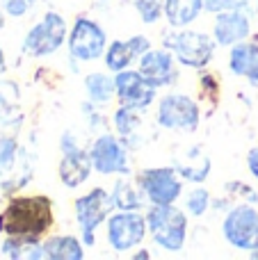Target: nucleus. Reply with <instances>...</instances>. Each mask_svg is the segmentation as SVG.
Here are the masks:
<instances>
[{
    "instance_id": "obj_23",
    "label": "nucleus",
    "mask_w": 258,
    "mask_h": 260,
    "mask_svg": "<svg viewBox=\"0 0 258 260\" xmlns=\"http://www.w3.org/2000/svg\"><path fill=\"white\" fill-rule=\"evenodd\" d=\"M176 171H178V176H183V178L201 183V180H206L210 174V157L195 155V165H192V162H178Z\"/></svg>"
},
{
    "instance_id": "obj_19",
    "label": "nucleus",
    "mask_w": 258,
    "mask_h": 260,
    "mask_svg": "<svg viewBox=\"0 0 258 260\" xmlns=\"http://www.w3.org/2000/svg\"><path fill=\"white\" fill-rule=\"evenodd\" d=\"M256 64H258V44H245V41H240V44H236L231 48V55H229L231 73L247 78Z\"/></svg>"
},
{
    "instance_id": "obj_12",
    "label": "nucleus",
    "mask_w": 258,
    "mask_h": 260,
    "mask_svg": "<svg viewBox=\"0 0 258 260\" xmlns=\"http://www.w3.org/2000/svg\"><path fill=\"white\" fill-rule=\"evenodd\" d=\"M114 87H117L119 103L126 105V108L142 112L155 101V87L142 76L140 69L137 71H131V69L119 71L117 78H114Z\"/></svg>"
},
{
    "instance_id": "obj_24",
    "label": "nucleus",
    "mask_w": 258,
    "mask_h": 260,
    "mask_svg": "<svg viewBox=\"0 0 258 260\" xmlns=\"http://www.w3.org/2000/svg\"><path fill=\"white\" fill-rule=\"evenodd\" d=\"M137 112H140V110L126 108V105H121V108L114 112V128H117V133L123 137V142H126L128 137H133V133H135L137 126H140Z\"/></svg>"
},
{
    "instance_id": "obj_17",
    "label": "nucleus",
    "mask_w": 258,
    "mask_h": 260,
    "mask_svg": "<svg viewBox=\"0 0 258 260\" xmlns=\"http://www.w3.org/2000/svg\"><path fill=\"white\" fill-rule=\"evenodd\" d=\"M44 253L50 260H82L85 258V249L82 242L76 240L73 235H55L44 242Z\"/></svg>"
},
{
    "instance_id": "obj_3",
    "label": "nucleus",
    "mask_w": 258,
    "mask_h": 260,
    "mask_svg": "<svg viewBox=\"0 0 258 260\" xmlns=\"http://www.w3.org/2000/svg\"><path fill=\"white\" fill-rule=\"evenodd\" d=\"M215 44L217 41L210 39L204 32H192V30H176L167 32L163 37V48L172 50L174 57L190 69H204L213 59Z\"/></svg>"
},
{
    "instance_id": "obj_5",
    "label": "nucleus",
    "mask_w": 258,
    "mask_h": 260,
    "mask_svg": "<svg viewBox=\"0 0 258 260\" xmlns=\"http://www.w3.org/2000/svg\"><path fill=\"white\" fill-rule=\"evenodd\" d=\"M67 21L57 12H48L37 25H32L27 30L25 39H23V53L32 55V57L53 55L67 41Z\"/></svg>"
},
{
    "instance_id": "obj_29",
    "label": "nucleus",
    "mask_w": 258,
    "mask_h": 260,
    "mask_svg": "<svg viewBox=\"0 0 258 260\" xmlns=\"http://www.w3.org/2000/svg\"><path fill=\"white\" fill-rule=\"evenodd\" d=\"M240 0H204V9H208L210 14L229 12V9H238Z\"/></svg>"
},
{
    "instance_id": "obj_9",
    "label": "nucleus",
    "mask_w": 258,
    "mask_h": 260,
    "mask_svg": "<svg viewBox=\"0 0 258 260\" xmlns=\"http://www.w3.org/2000/svg\"><path fill=\"white\" fill-rule=\"evenodd\" d=\"M227 242L242 251L258 247V212L254 206H236L222 224Z\"/></svg>"
},
{
    "instance_id": "obj_14",
    "label": "nucleus",
    "mask_w": 258,
    "mask_h": 260,
    "mask_svg": "<svg viewBox=\"0 0 258 260\" xmlns=\"http://www.w3.org/2000/svg\"><path fill=\"white\" fill-rule=\"evenodd\" d=\"M249 14L242 9H229V12L217 14L213 35L219 46H236L249 37Z\"/></svg>"
},
{
    "instance_id": "obj_16",
    "label": "nucleus",
    "mask_w": 258,
    "mask_h": 260,
    "mask_svg": "<svg viewBox=\"0 0 258 260\" xmlns=\"http://www.w3.org/2000/svg\"><path fill=\"white\" fill-rule=\"evenodd\" d=\"M204 9V0H165V18L174 27H185L197 21Z\"/></svg>"
},
{
    "instance_id": "obj_28",
    "label": "nucleus",
    "mask_w": 258,
    "mask_h": 260,
    "mask_svg": "<svg viewBox=\"0 0 258 260\" xmlns=\"http://www.w3.org/2000/svg\"><path fill=\"white\" fill-rule=\"evenodd\" d=\"M0 5H3L5 14L12 18L25 16L27 9H30V3H27V0H0Z\"/></svg>"
},
{
    "instance_id": "obj_18",
    "label": "nucleus",
    "mask_w": 258,
    "mask_h": 260,
    "mask_svg": "<svg viewBox=\"0 0 258 260\" xmlns=\"http://www.w3.org/2000/svg\"><path fill=\"white\" fill-rule=\"evenodd\" d=\"M0 253L14 260H37V258H46L44 253V244H39V240H30V238H12L5 235V242L0 244Z\"/></svg>"
},
{
    "instance_id": "obj_6",
    "label": "nucleus",
    "mask_w": 258,
    "mask_h": 260,
    "mask_svg": "<svg viewBox=\"0 0 258 260\" xmlns=\"http://www.w3.org/2000/svg\"><path fill=\"white\" fill-rule=\"evenodd\" d=\"M201 110L190 96L169 94L158 103V123L167 130L192 133L199 128Z\"/></svg>"
},
{
    "instance_id": "obj_26",
    "label": "nucleus",
    "mask_w": 258,
    "mask_h": 260,
    "mask_svg": "<svg viewBox=\"0 0 258 260\" xmlns=\"http://www.w3.org/2000/svg\"><path fill=\"white\" fill-rule=\"evenodd\" d=\"M18 144L12 137H0V174H7L16 165Z\"/></svg>"
},
{
    "instance_id": "obj_1",
    "label": "nucleus",
    "mask_w": 258,
    "mask_h": 260,
    "mask_svg": "<svg viewBox=\"0 0 258 260\" xmlns=\"http://www.w3.org/2000/svg\"><path fill=\"white\" fill-rule=\"evenodd\" d=\"M53 201L44 194L12 197L0 212V233L12 238L39 240L53 229Z\"/></svg>"
},
{
    "instance_id": "obj_4",
    "label": "nucleus",
    "mask_w": 258,
    "mask_h": 260,
    "mask_svg": "<svg viewBox=\"0 0 258 260\" xmlns=\"http://www.w3.org/2000/svg\"><path fill=\"white\" fill-rule=\"evenodd\" d=\"M112 208H114L112 194L103 187H94L85 197H78L73 201L78 226L82 231V244H87V247L94 244V231L99 229V224H103L108 219Z\"/></svg>"
},
{
    "instance_id": "obj_32",
    "label": "nucleus",
    "mask_w": 258,
    "mask_h": 260,
    "mask_svg": "<svg viewBox=\"0 0 258 260\" xmlns=\"http://www.w3.org/2000/svg\"><path fill=\"white\" fill-rule=\"evenodd\" d=\"M247 80H249L254 87H258V64H256V67L249 71V76H247Z\"/></svg>"
},
{
    "instance_id": "obj_27",
    "label": "nucleus",
    "mask_w": 258,
    "mask_h": 260,
    "mask_svg": "<svg viewBox=\"0 0 258 260\" xmlns=\"http://www.w3.org/2000/svg\"><path fill=\"white\" fill-rule=\"evenodd\" d=\"M135 9L140 12V18L144 23H155L165 14V5L160 0H131Z\"/></svg>"
},
{
    "instance_id": "obj_7",
    "label": "nucleus",
    "mask_w": 258,
    "mask_h": 260,
    "mask_svg": "<svg viewBox=\"0 0 258 260\" xmlns=\"http://www.w3.org/2000/svg\"><path fill=\"white\" fill-rule=\"evenodd\" d=\"M108 48V37H105L103 27L91 18H76L73 30L69 35V53L71 57L82 59V62H91L99 59L101 55H105Z\"/></svg>"
},
{
    "instance_id": "obj_15",
    "label": "nucleus",
    "mask_w": 258,
    "mask_h": 260,
    "mask_svg": "<svg viewBox=\"0 0 258 260\" xmlns=\"http://www.w3.org/2000/svg\"><path fill=\"white\" fill-rule=\"evenodd\" d=\"M91 157L89 151H82V148H73L67 151L59 162V180H62L64 187H80L87 178L91 176Z\"/></svg>"
},
{
    "instance_id": "obj_30",
    "label": "nucleus",
    "mask_w": 258,
    "mask_h": 260,
    "mask_svg": "<svg viewBox=\"0 0 258 260\" xmlns=\"http://www.w3.org/2000/svg\"><path fill=\"white\" fill-rule=\"evenodd\" d=\"M128 46H131V50L135 53V57H142V55L146 53V50H151V41L146 39L144 35H135L128 39Z\"/></svg>"
},
{
    "instance_id": "obj_22",
    "label": "nucleus",
    "mask_w": 258,
    "mask_h": 260,
    "mask_svg": "<svg viewBox=\"0 0 258 260\" xmlns=\"http://www.w3.org/2000/svg\"><path fill=\"white\" fill-rule=\"evenodd\" d=\"M133 57H135V53L131 50L128 41H112V44L105 48V67L114 73L128 69V64L133 62Z\"/></svg>"
},
{
    "instance_id": "obj_20",
    "label": "nucleus",
    "mask_w": 258,
    "mask_h": 260,
    "mask_svg": "<svg viewBox=\"0 0 258 260\" xmlns=\"http://www.w3.org/2000/svg\"><path fill=\"white\" fill-rule=\"evenodd\" d=\"M85 91L89 96L91 105H105L117 94V87H114L112 78L105 76V73H89L85 78Z\"/></svg>"
},
{
    "instance_id": "obj_35",
    "label": "nucleus",
    "mask_w": 258,
    "mask_h": 260,
    "mask_svg": "<svg viewBox=\"0 0 258 260\" xmlns=\"http://www.w3.org/2000/svg\"><path fill=\"white\" fill-rule=\"evenodd\" d=\"M27 3H30V5H37V3H41V0H27Z\"/></svg>"
},
{
    "instance_id": "obj_33",
    "label": "nucleus",
    "mask_w": 258,
    "mask_h": 260,
    "mask_svg": "<svg viewBox=\"0 0 258 260\" xmlns=\"http://www.w3.org/2000/svg\"><path fill=\"white\" fill-rule=\"evenodd\" d=\"M5 69H7V59H5V53H3V48H0V76L5 73Z\"/></svg>"
},
{
    "instance_id": "obj_25",
    "label": "nucleus",
    "mask_w": 258,
    "mask_h": 260,
    "mask_svg": "<svg viewBox=\"0 0 258 260\" xmlns=\"http://www.w3.org/2000/svg\"><path fill=\"white\" fill-rule=\"evenodd\" d=\"M185 208L190 215H206V210L210 208V192L204 187H195L190 194L185 197Z\"/></svg>"
},
{
    "instance_id": "obj_34",
    "label": "nucleus",
    "mask_w": 258,
    "mask_h": 260,
    "mask_svg": "<svg viewBox=\"0 0 258 260\" xmlns=\"http://www.w3.org/2000/svg\"><path fill=\"white\" fill-rule=\"evenodd\" d=\"M133 258H137V260H144V258H151V253H149V251H137Z\"/></svg>"
},
{
    "instance_id": "obj_13",
    "label": "nucleus",
    "mask_w": 258,
    "mask_h": 260,
    "mask_svg": "<svg viewBox=\"0 0 258 260\" xmlns=\"http://www.w3.org/2000/svg\"><path fill=\"white\" fill-rule=\"evenodd\" d=\"M178 59L174 57L172 50L163 48V50H146L140 57V73L158 89V87H172L178 78V69H176Z\"/></svg>"
},
{
    "instance_id": "obj_2",
    "label": "nucleus",
    "mask_w": 258,
    "mask_h": 260,
    "mask_svg": "<svg viewBox=\"0 0 258 260\" xmlns=\"http://www.w3.org/2000/svg\"><path fill=\"white\" fill-rule=\"evenodd\" d=\"M146 226L158 247L165 251H181L185 247L187 238V217L183 210H178L174 203H165V206H153L146 212Z\"/></svg>"
},
{
    "instance_id": "obj_8",
    "label": "nucleus",
    "mask_w": 258,
    "mask_h": 260,
    "mask_svg": "<svg viewBox=\"0 0 258 260\" xmlns=\"http://www.w3.org/2000/svg\"><path fill=\"white\" fill-rule=\"evenodd\" d=\"M146 231H149L146 217L135 210H121L108 217V242L117 253L137 247L144 240Z\"/></svg>"
},
{
    "instance_id": "obj_21",
    "label": "nucleus",
    "mask_w": 258,
    "mask_h": 260,
    "mask_svg": "<svg viewBox=\"0 0 258 260\" xmlns=\"http://www.w3.org/2000/svg\"><path fill=\"white\" fill-rule=\"evenodd\" d=\"M144 192H137V187L133 183H128L126 178L117 180L114 185V192H112V199H114V208L119 210H140L144 206Z\"/></svg>"
},
{
    "instance_id": "obj_10",
    "label": "nucleus",
    "mask_w": 258,
    "mask_h": 260,
    "mask_svg": "<svg viewBox=\"0 0 258 260\" xmlns=\"http://www.w3.org/2000/svg\"><path fill=\"white\" fill-rule=\"evenodd\" d=\"M140 187L144 197L153 206L174 203L183 194V183L178 180V171L174 167H153L140 174Z\"/></svg>"
},
{
    "instance_id": "obj_11",
    "label": "nucleus",
    "mask_w": 258,
    "mask_h": 260,
    "mask_svg": "<svg viewBox=\"0 0 258 260\" xmlns=\"http://www.w3.org/2000/svg\"><path fill=\"white\" fill-rule=\"evenodd\" d=\"M89 157H91V167L99 174H128V151H126V142L117 139L114 135H101L94 139L89 148Z\"/></svg>"
},
{
    "instance_id": "obj_36",
    "label": "nucleus",
    "mask_w": 258,
    "mask_h": 260,
    "mask_svg": "<svg viewBox=\"0 0 258 260\" xmlns=\"http://www.w3.org/2000/svg\"><path fill=\"white\" fill-rule=\"evenodd\" d=\"M3 23H5V18H3V14H0V27H3Z\"/></svg>"
},
{
    "instance_id": "obj_31",
    "label": "nucleus",
    "mask_w": 258,
    "mask_h": 260,
    "mask_svg": "<svg viewBox=\"0 0 258 260\" xmlns=\"http://www.w3.org/2000/svg\"><path fill=\"white\" fill-rule=\"evenodd\" d=\"M247 167H249L251 176H256V180H258V146L251 148L249 155H247Z\"/></svg>"
},
{
    "instance_id": "obj_37",
    "label": "nucleus",
    "mask_w": 258,
    "mask_h": 260,
    "mask_svg": "<svg viewBox=\"0 0 258 260\" xmlns=\"http://www.w3.org/2000/svg\"><path fill=\"white\" fill-rule=\"evenodd\" d=\"M256 16H258V0H256Z\"/></svg>"
}]
</instances>
